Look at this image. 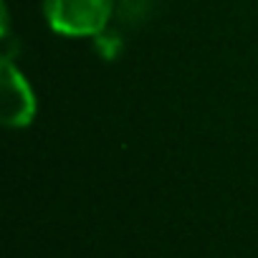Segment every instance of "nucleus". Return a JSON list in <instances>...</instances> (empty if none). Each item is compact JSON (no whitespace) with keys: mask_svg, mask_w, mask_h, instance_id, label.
I'll return each mask as SVG.
<instances>
[{"mask_svg":"<svg viewBox=\"0 0 258 258\" xmlns=\"http://www.w3.org/2000/svg\"><path fill=\"white\" fill-rule=\"evenodd\" d=\"M114 11V0H43L48 26L71 38L104 33Z\"/></svg>","mask_w":258,"mask_h":258,"instance_id":"obj_1","label":"nucleus"},{"mask_svg":"<svg viewBox=\"0 0 258 258\" xmlns=\"http://www.w3.org/2000/svg\"><path fill=\"white\" fill-rule=\"evenodd\" d=\"M0 114H3V124L11 129H23L36 119L38 104L36 94L28 84V79L13 66V61L6 56L0 63Z\"/></svg>","mask_w":258,"mask_h":258,"instance_id":"obj_2","label":"nucleus"}]
</instances>
